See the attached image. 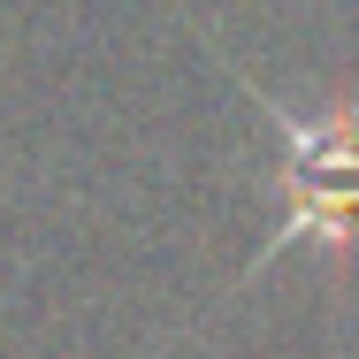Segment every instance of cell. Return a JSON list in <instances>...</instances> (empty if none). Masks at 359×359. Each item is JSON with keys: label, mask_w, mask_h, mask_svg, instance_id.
<instances>
[{"label": "cell", "mask_w": 359, "mask_h": 359, "mask_svg": "<svg viewBox=\"0 0 359 359\" xmlns=\"http://www.w3.org/2000/svg\"><path fill=\"white\" fill-rule=\"evenodd\" d=\"M245 84V100L276 123V138H283V168H276V184H283V222H276V237L252 252V268L245 276H260V268H276L283 252H321L329 268H344L359 252V100L352 92H337V100H321V107H283L268 84H252L245 69H229Z\"/></svg>", "instance_id": "obj_1"}]
</instances>
